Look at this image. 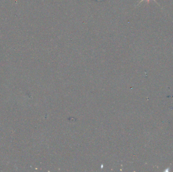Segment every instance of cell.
I'll use <instances>...</instances> for the list:
<instances>
[{"label":"cell","instance_id":"1","mask_svg":"<svg viewBox=\"0 0 173 172\" xmlns=\"http://www.w3.org/2000/svg\"><path fill=\"white\" fill-rule=\"evenodd\" d=\"M144 1H145V0H141V1L139 3V4H138V5H139L141 3V2H143ZM146 1H147V4H149V1H150V0H146ZM153 1H154L156 4H158V6H159V5L158 4V2H157L156 1H155V0H153Z\"/></svg>","mask_w":173,"mask_h":172}]
</instances>
